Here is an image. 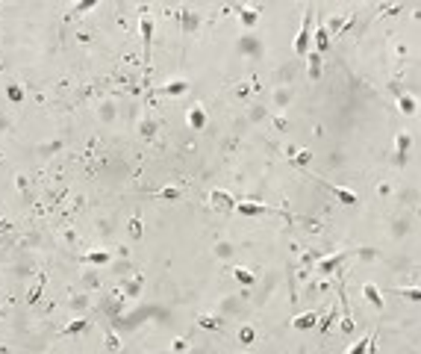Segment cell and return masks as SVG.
<instances>
[{
    "label": "cell",
    "mask_w": 421,
    "mask_h": 354,
    "mask_svg": "<svg viewBox=\"0 0 421 354\" xmlns=\"http://www.w3.org/2000/svg\"><path fill=\"white\" fill-rule=\"evenodd\" d=\"M239 12H242V21H245V27H253V24H256V18H259V9H248V6H239Z\"/></svg>",
    "instance_id": "obj_15"
},
{
    "label": "cell",
    "mask_w": 421,
    "mask_h": 354,
    "mask_svg": "<svg viewBox=\"0 0 421 354\" xmlns=\"http://www.w3.org/2000/svg\"><path fill=\"white\" fill-rule=\"evenodd\" d=\"M309 38H312V9H306V15H303V24L298 35H295V56H306L309 53Z\"/></svg>",
    "instance_id": "obj_1"
},
{
    "label": "cell",
    "mask_w": 421,
    "mask_h": 354,
    "mask_svg": "<svg viewBox=\"0 0 421 354\" xmlns=\"http://www.w3.org/2000/svg\"><path fill=\"white\" fill-rule=\"evenodd\" d=\"M330 51V33H327V27L318 24V33H315V53H327Z\"/></svg>",
    "instance_id": "obj_8"
},
{
    "label": "cell",
    "mask_w": 421,
    "mask_h": 354,
    "mask_svg": "<svg viewBox=\"0 0 421 354\" xmlns=\"http://www.w3.org/2000/svg\"><path fill=\"white\" fill-rule=\"evenodd\" d=\"M409 142H412V139H409V133L398 136V156H401V163H404V153L409 151Z\"/></svg>",
    "instance_id": "obj_17"
},
{
    "label": "cell",
    "mask_w": 421,
    "mask_h": 354,
    "mask_svg": "<svg viewBox=\"0 0 421 354\" xmlns=\"http://www.w3.org/2000/svg\"><path fill=\"white\" fill-rule=\"evenodd\" d=\"M330 192H333L342 204H356V195H354V192H348L345 186H330Z\"/></svg>",
    "instance_id": "obj_13"
},
{
    "label": "cell",
    "mask_w": 421,
    "mask_h": 354,
    "mask_svg": "<svg viewBox=\"0 0 421 354\" xmlns=\"http://www.w3.org/2000/svg\"><path fill=\"white\" fill-rule=\"evenodd\" d=\"M362 298L371 304V307H383V295H380V289L374 287V284H362Z\"/></svg>",
    "instance_id": "obj_5"
},
{
    "label": "cell",
    "mask_w": 421,
    "mask_h": 354,
    "mask_svg": "<svg viewBox=\"0 0 421 354\" xmlns=\"http://www.w3.org/2000/svg\"><path fill=\"white\" fill-rule=\"evenodd\" d=\"M142 35H145V59H151V42H153V21L142 18Z\"/></svg>",
    "instance_id": "obj_9"
},
{
    "label": "cell",
    "mask_w": 421,
    "mask_h": 354,
    "mask_svg": "<svg viewBox=\"0 0 421 354\" xmlns=\"http://www.w3.org/2000/svg\"><path fill=\"white\" fill-rule=\"evenodd\" d=\"M233 274H236V281H239V284H245V287H253V284H256V278H253V271L242 269V266H233Z\"/></svg>",
    "instance_id": "obj_11"
},
{
    "label": "cell",
    "mask_w": 421,
    "mask_h": 354,
    "mask_svg": "<svg viewBox=\"0 0 421 354\" xmlns=\"http://www.w3.org/2000/svg\"><path fill=\"white\" fill-rule=\"evenodd\" d=\"M239 337H242V342H253V328H242Z\"/></svg>",
    "instance_id": "obj_23"
},
{
    "label": "cell",
    "mask_w": 421,
    "mask_h": 354,
    "mask_svg": "<svg viewBox=\"0 0 421 354\" xmlns=\"http://www.w3.org/2000/svg\"><path fill=\"white\" fill-rule=\"evenodd\" d=\"M306 59H309V77L315 80L321 77V62H318V53H306Z\"/></svg>",
    "instance_id": "obj_16"
},
{
    "label": "cell",
    "mask_w": 421,
    "mask_h": 354,
    "mask_svg": "<svg viewBox=\"0 0 421 354\" xmlns=\"http://www.w3.org/2000/svg\"><path fill=\"white\" fill-rule=\"evenodd\" d=\"M83 260H85V263H91V266H106L112 257H109L106 251H91V254H85Z\"/></svg>",
    "instance_id": "obj_12"
},
{
    "label": "cell",
    "mask_w": 421,
    "mask_h": 354,
    "mask_svg": "<svg viewBox=\"0 0 421 354\" xmlns=\"http://www.w3.org/2000/svg\"><path fill=\"white\" fill-rule=\"evenodd\" d=\"M201 328H206V331H215V328H218V319H209V316H201Z\"/></svg>",
    "instance_id": "obj_21"
},
{
    "label": "cell",
    "mask_w": 421,
    "mask_h": 354,
    "mask_svg": "<svg viewBox=\"0 0 421 354\" xmlns=\"http://www.w3.org/2000/svg\"><path fill=\"white\" fill-rule=\"evenodd\" d=\"M6 92H9V101H15V103L24 101V92H21V86H9Z\"/></svg>",
    "instance_id": "obj_20"
},
{
    "label": "cell",
    "mask_w": 421,
    "mask_h": 354,
    "mask_svg": "<svg viewBox=\"0 0 421 354\" xmlns=\"http://www.w3.org/2000/svg\"><path fill=\"white\" fill-rule=\"evenodd\" d=\"M371 342H374V334H365V337L356 339V342H354V345H351V348H348L345 354H368V351H371Z\"/></svg>",
    "instance_id": "obj_7"
},
{
    "label": "cell",
    "mask_w": 421,
    "mask_h": 354,
    "mask_svg": "<svg viewBox=\"0 0 421 354\" xmlns=\"http://www.w3.org/2000/svg\"><path fill=\"white\" fill-rule=\"evenodd\" d=\"M183 92H189V83L185 80H174V83L159 89V95H183Z\"/></svg>",
    "instance_id": "obj_10"
},
{
    "label": "cell",
    "mask_w": 421,
    "mask_h": 354,
    "mask_svg": "<svg viewBox=\"0 0 421 354\" xmlns=\"http://www.w3.org/2000/svg\"><path fill=\"white\" fill-rule=\"evenodd\" d=\"M189 124H192L195 130H203V127H206V112H203L201 103L192 106V112H189Z\"/></svg>",
    "instance_id": "obj_6"
},
{
    "label": "cell",
    "mask_w": 421,
    "mask_h": 354,
    "mask_svg": "<svg viewBox=\"0 0 421 354\" xmlns=\"http://www.w3.org/2000/svg\"><path fill=\"white\" fill-rule=\"evenodd\" d=\"M138 230H142V224H138V219H133V221H130V233L138 236Z\"/></svg>",
    "instance_id": "obj_25"
},
{
    "label": "cell",
    "mask_w": 421,
    "mask_h": 354,
    "mask_svg": "<svg viewBox=\"0 0 421 354\" xmlns=\"http://www.w3.org/2000/svg\"><path fill=\"white\" fill-rule=\"evenodd\" d=\"M401 109H404V112H412V109H415V101L406 98V95H401Z\"/></svg>",
    "instance_id": "obj_22"
},
{
    "label": "cell",
    "mask_w": 421,
    "mask_h": 354,
    "mask_svg": "<svg viewBox=\"0 0 421 354\" xmlns=\"http://www.w3.org/2000/svg\"><path fill=\"white\" fill-rule=\"evenodd\" d=\"M395 292L404 295V298H409V301H421V287H398Z\"/></svg>",
    "instance_id": "obj_14"
},
{
    "label": "cell",
    "mask_w": 421,
    "mask_h": 354,
    "mask_svg": "<svg viewBox=\"0 0 421 354\" xmlns=\"http://www.w3.org/2000/svg\"><path fill=\"white\" fill-rule=\"evenodd\" d=\"M315 322H318V313H301V316L292 319V328H295V331H312Z\"/></svg>",
    "instance_id": "obj_4"
},
{
    "label": "cell",
    "mask_w": 421,
    "mask_h": 354,
    "mask_svg": "<svg viewBox=\"0 0 421 354\" xmlns=\"http://www.w3.org/2000/svg\"><path fill=\"white\" fill-rule=\"evenodd\" d=\"M339 260H342V254H336V257H327V260L321 263V271H330V269H336V266H339Z\"/></svg>",
    "instance_id": "obj_19"
},
{
    "label": "cell",
    "mask_w": 421,
    "mask_h": 354,
    "mask_svg": "<svg viewBox=\"0 0 421 354\" xmlns=\"http://www.w3.org/2000/svg\"><path fill=\"white\" fill-rule=\"evenodd\" d=\"M209 201L215 204V207H221L224 213H236V198H230L227 192H221V189H212V198Z\"/></svg>",
    "instance_id": "obj_3"
},
{
    "label": "cell",
    "mask_w": 421,
    "mask_h": 354,
    "mask_svg": "<svg viewBox=\"0 0 421 354\" xmlns=\"http://www.w3.org/2000/svg\"><path fill=\"white\" fill-rule=\"evenodd\" d=\"M85 328H88V322H85V319H77V322H71L65 331H68V334H80V331H85Z\"/></svg>",
    "instance_id": "obj_18"
},
{
    "label": "cell",
    "mask_w": 421,
    "mask_h": 354,
    "mask_svg": "<svg viewBox=\"0 0 421 354\" xmlns=\"http://www.w3.org/2000/svg\"><path fill=\"white\" fill-rule=\"evenodd\" d=\"M88 9H95V3H91V0H88V3H80L74 12H88Z\"/></svg>",
    "instance_id": "obj_24"
},
{
    "label": "cell",
    "mask_w": 421,
    "mask_h": 354,
    "mask_svg": "<svg viewBox=\"0 0 421 354\" xmlns=\"http://www.w3.org/2000/svg\"><path fill=\"white\" fill-rule=\"evenodd\" d=\"M236 213L239 216H265V213H277L265 204H253V201H236Z\"/></svg>",
    "instance_id": "obj_2"
}]
</instances>
